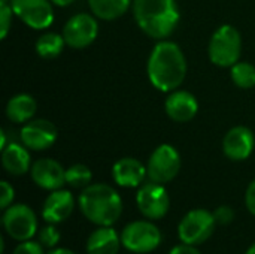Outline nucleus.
I'll list each match as a JSON object with an SVG mask.
<instances>
[{"mask_svg": "<svg viewBox=\"0 0 255 254\" xmlns=\"http://www.w3.org/2000/svg\"><path fill=\"white\" fill-rule=\"evenodd\" d=\"M148 79L161 93L178 90L187 76V58L181 46L172 40H158L146 63Z\"/></svg>", "mask_w": 255, "mask_h": 254, "instance_id": "nucleus-1", "label": "nucleus"}, {"mask_svg": "<svg viewBox=\"0 0 255 254\" xmlns=\"http://www.w3.org/2000/svg\"><path fill=\"white\" fill-rule=\"evenodd\" d=\"M133 16L139 28L157 40L172 36L181 19L176 0H133Z\"/></svg>", "mask_w": 255, "mask_h": 254, "instance_id": "nucleus-2", "label": "nucleus"}, {"mask_svg": "<svg viewBox=\"0 0 255 254\" xmlns=\"http://www.w3.org/2000/svg\"><path fill=\"white\" fill-rule=\"evenodd\" d=\"M78 205L84 217L96 226H114L123 214L120 193L108 184H90L82 189Z\"/></svg>", "mask_w": 255, "mask_h": 254, "instance_id": "nucleus-3", "label": "nucleus"}, {"mask_svg": "<svg viewBox=\"0 0 255 254\" xmlns=\"http://www.w3.org/2000/svg\"><path fill=\"white\" fill-rule=\"evenodd\" d=\"M241 54L242 36L235 25L223 24L212 33L208 45V55L215 66L232 67L241 60Z\"/></svg>", "mask_w": 255, "mask_h": 254, "instance_id": "nucleus-4", "label": "nucleus"}, {"mask_svg": "<svg viewBox=\"0 0 255 254\" xmlns=\"http://www.w3.org/2000/svg\"><path fill=\"white\" fill-rule=\"evenodd\" d=\"M121 244L126 250H128L131 253H151L160 247L161 232L154 223L137 220V222L128 223L123 229Z\"/></svg>", "mask_w": 255, "mask_h": 254, "instance_id": "nucleus-5", "label": "nucleus"}, {"mask_svg": "<svg viewBox=\"0 0 255 254\" xmlns=\"http://www.w3.org/2000/svg\"><path fill=\"white\" fill-rule=\"evenodd\" d=\"M215 226L217 220L214 217V213L197 208L188 211L182 217L178 226V235L184 244L200 246L211 238L215 231Z\"/></svg>", "mask_w": 255, "mask_h": 254, "instance_id": "nucleus-6", "label": "nucleus"}, {"mask_svg": "<svg viewBox=\"0 0 255 254\" xmlns=\"http://www.w3.org/2000/svg\"><path fill=\"white\" fill-rule=\"evenodd\" d=\"M146 171L149 181L158 184H167L173 181L181 171L179 151L170 144L158 145L148 159Z\"/></svg>", "mask_w": 255, "mask_h": 254, "instance_id": "nucleus-7", "label": "nucleus"}, {"mask_svg": "<svg viewBox=\"0 0 255 254\" xmlns=\"http://www.w3.org/2000/svg\"><path fill=\"white\" fill-rule=\"evenodd\" d=\"M3 229L15 241H28L37 232L36 213L24 204L10 205L3 211L1 217Z\"/></svg>", "mask_w": 255, "mask_h": 254, "instance_id": "nucleus-8", "label": "nucleus"}, {"mask_svg": "<svg viewBox=\"0 0 255 254\" xmlns=\"http://www.w3.org/2000/svg\"><path fill=\"white\" fill-rule=\"evenodd\" d=\"M61 34L67 46L73 49H84L90 46L99 36L97 16L85 12L76 13L67 19Z\"/></svg>", "mask_w": 255, "mask_h": 254, "instance_id": "nucleus-9", "label": "nucleus"}, {"mask_svg": "<svg viewBox=\"0 0 255 254\" xmlns=\"http://www.w3.org/2000/svg\"><path fill=\"white\" fill-rule=\"evenodd\" d=\"M136 205L140 214L148 220L163 219L170 208V198L164 184L154 181L142 184L136 195Z\"/></svg>", "mask_w": 255, "mask_h": 254, "instance_id": "nucleus-10", "label": "nucleus"}, {"mask_svg": "<svg viewBox=\"0 0 255 254\" xmlns=\"http://www.w3.org/2000/svg\"><path fill=\"white\" fill-rule=\"evenodd\" d=\"M13 13L30 28L45 30L54 22L51 0H10Z\"/></svg>", "mask_w": 255, "mask_h": 254, "instance_id": "nucleus-11", "label": "nucleus"}, {"mask_svg": "<svg viewBox=\"0 0 255 254\" xmlns=\"http://www.w3.org/2000/svg\"><path fill=\"white\" fill-rule=\"evenodd\" d=\"M21 142L33 151H43L51 148L57 138L58 130L55 124L45 118H33L27 121L19 132Z\"/></svg>", "mask_w": 255, "mask_h": 254, "instance_id": "nucleus-12", "label": "nucleus"}, {"mask_svg": "<svg viewBox=\"0 0 255 254\" xmlns=\"http://www.w3.org/2000/svg\"><path fill=\"white\" fill-rule=\"evenodd\" d=\"M255 148V136L247 126L232 127L223 138V153L233 162L247 160Z\"/></svg>", "mask_w": 255, "mask_h": 254, "instance_id": "nucleus-13", "label": "nucleus"}, {"mask_svg": "<svg viewBox=\"0 0 255 254\" xmlns=\"http://www.w3.org/2000/svg\"><path fill=\"white\" fill-rule=\"evenodd\" d=\"M30 177L33 183L48 192H54L63 189L66 184V169L61 166L60 162L43 157L33 162L30 169Z\"/></svg>", "mask_w": 255, "mask_h": 254, "instance_id": "nucleus-14", "label": "nucleus"}, {"mask_svg": "<svg viewBox=\"0 0 255 254\" xmlns=\"http://www.w3.org/2000/svg\"><path fill=\"white\" fill-rule=\"evenodd\" d=\"M164 111L172 121L188 123L197 115L199 102L193 93L178 88L169 93L164 102Z\"/></svg>", "mask_w": 255, "mask_h": 254, "instance_id": "nucleus-15", "label": "nucleus"}, {"mask_svg": "<svg viewBox=\"0 0 255 254\" xmlns=\"http://www.w3.org/2000/svg\"><path fill=\"white\" fill-rule=\"evenodd\" d=\"M75 210V198L69 190L58 189L48 195L42 207V217L46 223L58 225L67 220Z\"/></svg>", "mask_w": 255, "mask_h": 254, "instance_id": "nucleus-16", "label": "nucleus"}, {"mask_svg": "<svg viewBox=\"0 0 255 254\" xmlns=\"http://www.w3.org/2000/svg\"><path fill=\"white\" fill-rule=\"evenodd\" d=\"M148 177L146 166L134 157H123L112 166V178L117 186L124 189L140 187Z\"/></svg>", "mask_w": 255, "mask_h": 254, "instance_id": "nucleus-17", "label": "nucleus"}, {"mask_svg": "<svg viewBox=\"0 0 255 254\" xmlns=\"http://www.w3.org/2000/svg\"><path fill=\"white\" fill-rule=\"evenodd\" d=\"M31 157L28 148L24 144L10 142L1 148V166L3 169L15 177L24 175L31 169Z\"/></svg>", "mask_w": 255, "mask_h": 254, "instance_id": "nucleus-18", "label": "nucleus"}, {"mask_svg": "<svg viewBox=\"0 0 255 254\" xmlns=\"http://www.w3.org/2000/svg\"><path fill=\"white\" fill-rule=\"evenodd\" d=\"M121 235L112 226H99L87 240V254H118Z\"/></svg>", "mask_w": 255, "mask_h": 254, "instance_id": "nucleus-19", "label": "nucleus"}, {"mask_svg": "<svg viewBox=\"0 0 255 254\" xmlns=\"http://www.w3.org/2000/svg\"><path fill=\"white\" fill-rule=\"evenodd\" d=\"M37 111V103L33 96L19 93L10 97L6 103V117L15 124H25L33 120Z\"/></svg>", "mask_w": 255, "mask_h": 254, "instance_id": "nucleus-20", "label": "nucleus"}, {"mask_svg": "<svg viewBox=\"0 0 255 254\" xmlns=\"http://www.w3.org/2000/svg\"><path fill=\"white\" fill-rule=\"evenodd\" d=\"M133 0H88L91 13L99 19L112 21L123 16L131 6Z\"/></svg>", "mask_w": 255, "mask_h": 254, "instance_id": "nucleus-21", "label": "nucleus"}, {"mask_svg": "<svg viewBox=\"0 0 255 254\" xmlns=\"http://www.w3.org/2000/svg\"><path fill=\"white\" fill-rule=\"evenodd\" d=\"M64 45H66V40H64L63 34L48 31V33H43L42 36H39L34 48H36V52L39 54L40 58L54 60L63 52Z\"/></svg>", "mask_w": 255, "mask_h": 254, "instance_id": "nucleus-22", "label": "nucleus"}, {"mask_svg": "<svg viewBox=\"0 0 255 254\" xmlns=\"http://www.w3.org/2000/svg\"><path fill=\"white\" fill-rule=\"evenodd\" d=\"M230 76L236 87L250 90L255 87V66L248 61H238L230 67Z\"/></svg>", "mask_w": 255, "mask_h": 254, "instance_id": "nucleus-23", "label": "nucleus"}, {"mask_svg": "<svg viewBox=\"0 0 255 254\" xmlns=\"http://www.w3.org/2000/svg\"><path fill=\"white\" fill-rule=\"evenodd\" d=\"M93 172L87 165L75 163L66 169V184L73 189H85L91 184Z\"/></svg>", "mask_w": 255, "mask_h": 254, "instance_id": "nucleus-24", "label": "nucleus"}, {"mask_svg": "<svg viewBox=\"0 0 255 254\" xmlns=\"http://www.w3.org/2000/svg\"><path fill=\"white\" fill-rule=\"evenodd\" d=\"M60 232H58V229L54 226V225H46L43 229H40V232H39V235H37V241L43 246V247H46V249H55L57 247V244L60 243Z\"/></svg>", "mask_w": 255, "mask_h": 254, "instance_id": "nucleus-25", "label": "nucleus"}, {"mask_svg": "<svg viewBox=\"0 0 255 254\" xmlns=\"http://www.w3.org/2000/svg\"><path fill=\"white\" fill-rule=\"evenodd\" d=\"M13 10L10 4H1L0 6V37L6 39L10 25H12V16H13Z\"/></svg>", "mask_w": 255, "mask_h": 254, "instance_id": "nucleus-26", "label": "nucleus"}, {"mask_svg": "<svg viewBox=\"0 0 255 254\" xmlns=\"http://www.w3.org/2000/svg\"><path fill=\"white\" fill-rule=\"evenodd\" d=\"M214 217L217 220V225H221V226L232 225L235 220V210L229 205H221L214 211Z\"/></svg>", "mask_w": 255, "mask_h": 254, "instance_id": "nucleus-27", "label": "nucleus"}, {"mask_svg": "<svg viewBox=\"0 0 255 254\" xmlns=\"http://www.w3.org/2000/svg\"><path fill=\"white\" fill-rule=\"evenodd\" d=\"M12 254H45L43 253V246L39 241H21Z\"/></svg>", "mask_w": 255, "mask_h": 254, "instance_id": "nucleus-28", "label": "nucleus"}, {"mask_svg": "<svg viewBox=\"0 0 255 254\" xmlns=\"http://www.w3.org/2000/svg\"><path fill=\"white\" fill-rule=\"evenodd\" d=\"M15 198V190L13 187L7 183V181H1L0 183V208L4 211L6 208H9L13 202Z\"/></svg>", "mask_w": 255, "mask_h": 254, "instance_id": "nucleus-29", "label": "nucleus"}, {"mask_svg": "<svg viewBox=\"0 0 255 254\" xmlns=\"http://www.w3.org/2000/svg\"><path fill=\"white\" fill-rule=\"evenodd\" d=\"M245 205H247V210L255 216V180H253L245 192Z\"/></svg>", "mask_w": 255, "mask_h": 254, "instance_id": "nucleus-30", "label": "nucleus"}, {"mask_svg": "<svg viewBox=\"0 0 255 254\" xmlns=\"http://www.w3.org/2000/svg\"><path fill=\"white\" fill-rule=\"evenodd\" d=\"M169 254H202L197 249L196 246H190V244H181V246H176L170 250Z\"/></svg>", "mask_w": 255, "mask_h": 254, "instance_id": "nucleus-31", "label": "nucleus"}, {"mask_svg": "<svg viewBox=\"0 0 255 254\" xmlns=\"http://www.w3.org/2000/svg\"><path fill=\"white\" fill-rule=\"evenodd\" d=\"M52 1V4H55V6H60V7H66V6H70L73 1H76V0H51Z\"/></svg>", "mask_w": 255, "mask_h": 254, "instance_id": "nucleus-32", "label": "nucleus"}, {"mask_svg": "<svg viewBox=\"0 0 255 254\" xmlns=\"http://www.w3.org/2000/svg\"><path fill=\"white\" fill-rule=\"evenodd\" d=\"M48 254H75L72 250L67 249H51V252Z\"/></svg>", "mask_w": 255, "mask_h": 254, "instance_id": "nucleus-33", "label": "nucleus"}, {"mask_svg": "<svg viewBox=\"0 0 255 254\" xmlns=\"http://www.w3.org/2000/svg\"><path fill=\"white\" fill-rule=\"evenodd\" d=\"M245 254H255V243L251 246V247H250V249H248V250H247V253Z\"/></svg>", "mask_w": 255, "mask_h": 254, "instance_id": "nucleus-34", "label": "nucleus"}, {"mask_svg": "<svg viewBox=\"0 0 255 254\" xmlns=\"http://www.w3.org/2000/svg\"><path fill=\"white\" fill-rule=\"evenodd\" d=\"M1 4H10V0H0V6Z\"/></svg>", "mask_w": 255, "mask_h": 254, "instance_id": "nucleus-35", "label": "nucleus"}]
</instances>
